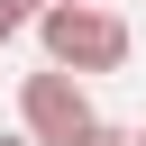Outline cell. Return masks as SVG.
<instances>
[{"label":"cell","instance_id":"6da1fadb","mask_svg":"<svg viewBox=\"0 0 146 146\" xmlns=\"http://www.w3.org/2000/svg\"><path fill=\"white\" fill-rule=\"evenodd\" d=\"M27 27H36V46H46V64H55V73H73V82L119 73V64H128V46H137V36H128V18H119V9H100V0H46Z\"/></svg>","mask_w":146,"mask_h":146},{"label":"cell","instance_id":"7a4b0ae2","mask_svg":"<svg viewBox=\"0 0 146 146\" xmlns=\"http://www.w3.org/2000/svg\"><path fill=\"white\" fill-rule=\"evenodd\" d=\"M91 119H100V110H91V82H73V73H55V64L18 82V137H27V146H73Z\"/></svg>","mask_w":146,"mask_h":146},{"label":"cell","instance_id":"3957f363","mask_svg":"<svg viewBox=\"0 0 146 146\" xmlns=\"http://www.w3.org/2000/svg\"><path fill=\"white\" fill-rule=\"evenodd\" d=\"M36 9H46V0H0V46H9V36H18V27L36 18Z\"/></svg>","mask_w":146,"mask_h":146},{"label":"cell","instance_id":"277c9868","mask_svg":"<svg viewBox=\"0 0 146 146\" xmlns=\"http://www.w3.org/2000/svg\"><path fill=\"white\" fill-rule=\"evenodd\" d=\"M73 146H128V128H119V119H91V128H82Z\"/></svg>","mask_w":146,"mask_h":146},{"label":"cell","instance_id":"5b68a950","mask_svg":"<svg viewBox=\"0 0 146 146\" xmlns=\"http://www.w3.org/2000/svg\"><path fill=\"white\" fill-rule=\"evenodd\" d=\"M0 146H27V137H18V128H0Z\"/></svg>","mask_w":146,"mask_h":146}]
</instances>
